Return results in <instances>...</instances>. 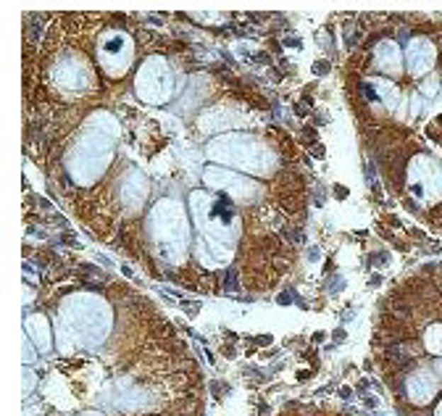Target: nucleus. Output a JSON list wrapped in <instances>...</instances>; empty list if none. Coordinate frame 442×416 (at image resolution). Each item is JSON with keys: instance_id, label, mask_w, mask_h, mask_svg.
<instances>
[{"instance_id": "nucleus-2", "label": "nucleus", "mask_w": 442, "mask_h": 416, "mask_svg": "<svg viewBox=\"0 0 442 416\" xmlns=\"http://www.w3.org/2000/svg\"><path fill=\"white\" fill-rule=\"evenodd\" d=\"M434 66V47L429 40H414L408 45V69L411 74H424Z\"/></svg>"}, {"instance_id": "nucleus-5", "label": "nucleus", "mask_w": 442, "mask_h": 416, "mask_svg": "<svg viewBox=\"0 0 442 416\" xmlns=\"http://www.w3.org/2000/svg\"><path fill=\"white\" fill-rule=\"evenodd\" d=\"M377 61L382 69H390V72H395V69H400V50H397L395 43H382V45L377 47Z\"/></svg>"}, {"instance_id": "nucleus-1", "label": "nucleus", "mask_w": 442, "mask_h": 416, "mask_svg": "<svg viewBox=\"0 0 442 416\" xmlns=\"http://www.w3.org/2000/svg\"><path fill=\"white\" fill-rule=\"evenodd\" d=\"M408 179H411V193L419 195L421 201H432L442 195V167L432 158H416L408 169Z\"/></svg>"}, {"instance_id": "nucleus-6", "label": "nucleus", "mask_w": 442, "mask_h": 416, "mask_svg": "<svg viewBox=\"0 0 442 416\" xmlns=\"http://www.w3.org/2000/svg\"><path fill=\"white\" fill-rule=\"evenodd\" d=\"M424 345H426V351H429V353H437V356H442V324H434V327H429V332L424 335Z\"/></svg>"}, {"instance_id": "nucleus-3", "label": "nucleus", "mask_w": 442, "mask_h": 416, "mask_svg": "<svg viewBox=\"0 0 442 416\" xmlns=\"http://www.w3.org/2000/svg\"><path fill=\"white\" fill-rule=\"evenodd\" d=\"M405 388H408V398H411L414 403H429L434 398V393H437V382H434V377H429L426 371H416V374L408 377Z\"/></svg>"}, {"instance_id": "nucleus-7", "label": "nucleus", "mask_w": 442, "mask_h": 416, "mask_svg": "<svg viewBox=\"0 0 442 416\" xmlns=\"http://www.w3.org/2000/svg\"><path fill=\"white\" fill-rule=\"evenodd\" d=\"M437 416H442V403H440V406H437Z\"/></svg>"}, {"instance_id": "nucleus-4", "label": "nucleus", "mask_w": 442, "mask_h": 416, "mask_svg": "<svg viewBox=\"0 0 442 416\" xmlns=\"http://www.w3.org/2000/svg\"><path fill=\"white\" fill-rule=\"evenodd\" d=\"M27 332H29V340L37 342V348L40 351H47L50 348V337H47V322L45 316H29L27 319Z\"/></svg>"}]
</instances>
